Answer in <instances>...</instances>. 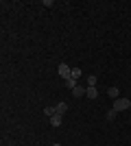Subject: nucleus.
<instances>
[{
	"label": "nucleus",
	"instance_id": "obj_3",
	"mask_svg": "<svg viewBox=\"0 0 131 146\" xmlns=\"http://www.w3.org/2000/svg\"><path fill=\"white\" fill-rule=\"evenodd\" d=\"M55 111H57V116H63V113L68 111V103H57L55 105Z\"/></svg>",
	"mask_w": 131,
	"mask_h": 146
},
{
	"label": "nucleus",
	"instance_id": "obj_7",
	"mask_svg": "<svg viewBox=\"0 0 131 146\" xmlns=\"http://www.w3.org/2000/svg\"><path fill=\"white\" fill-rule=\"evenodd\" d=\"M81 68H72V72H70V79H74V81H79L81 79Z\"/></svg>",
	"mask_w": 131,
	"mask_h": 146
},
{
	"label": "nucleus",
	"instance_id": "obj_2",
	"mask_svg": "<svg viewBox=\"0 0 131 146\" xmlns=\"http://www.w3.org/2000/svg\"><path fill=\"white\" fill-rule=\"evenodd\" d=\"M70 72H72V68H70L68 63H59V68H57V74H59V76L70 79Z\"/></svg>",
	"mask_w": 131,
	"mask_h": 146
},
{
	"label": "nucleus",
	"instance_id": "obj_1",
	"mask_svg": "<svg viewBox=\"0 0 131 146\" xmlns=\"http://www.w3.org/2000/svg\"><path fill=\"white\" fill-rule=\"evenodd\" d=\"M129 107H131V100H129V98H118V100H114V107H112V109L125 111V109H129Z\"/></svg>",
	"mask_w": 131,
	"mask_h": 146
},
{
	"label": "nucleus",
	"instance_id": "obj_12",
	"mask_svg": "<svg viewBox=\"0 0 131 146\" xmlns=\"http://www.w3.org/2000/svg\"><path fill=\"white\" fill-rule=\"evenodd\" d=\"M96 76H87V87H96Z\"/></svg>",
	"mask_w": 131,
	"mask_h": 146
},
{
	"label": "nucleus",
	"instance_id": "obj_8",
	"mask_svg": "<svg viewBox=\"0 0 131 146\" xmlns=\"http://www.w3.org/2000/svg\"><path fill=\"white\" fill-rule=\"evenodd\" d=\"M50 124L53 127H61V116H53L50 118Z\"/></svg>",
	"mask_w": 131,
	"mask_h": 146
},
{
	"label": "nucleus",
	"instance_id": "obj_5",
	"mask_svg": "<svg viewBox=\"0 0 131 146\" xmlns=\"http://www.w3.org/2000/svg\"><path fill=\"white\" fill-rule=\"evenodd\" d=\"M107 94H109V98H112V100H118V98H120L118 87H107Z\"/></svg>",
	"mask_w": 131,
	"mask_h": 146
},
{
	"label": "nucleus",
	"instance_id": "obj_13",
	"mask_svg": "<svg viewBox=\"0 0 131 146\" xmlns=\"http://www.w3.org/2000/svg\"><path fill=\"white\" fill-rule=\"evenodd\" d=\"M53 146H61V144H53Z\"/></svg>",
	"mask_w": 131,
	"mask_h": 146
},
{
	"label": "nucleus",
	"instance_id": "obj_9",
	"mask_svg": "<svg viewBox=\"0 0 131 146\" xmlns=\"http://www.w3.org/2000/svg\"><path fill=\"white\" fill-rule=\"evenodd\" d=\"M116 113H118V111H116V109H109V111H107V113H105V118H107V122H112V120H114V118H116Z\"/></svg>",
	"mask_w": 131,
	"mask_h": 146
},
{
	"label": "nucleus",
	"instance_id": "obj_4",
	"mask_svg": "<svg viewBox=\"0 0 131 146\" xmlns=\"http://www.w3.org/2000/svg\"><path fill=\"white\" fill-rule=\"evenodd\" d=\"M85 96L90 100H94V98H98V90L96 87H85Z\"/></svg>",
	"mask_w": 131,
	"mask_h": 146
},
{
	"label": "nucleus",
	"instance_id": "obj_6",
	"mask_svg": "<svg viewBox=\"0 0 131 146\" xmlns=\"http://www.w3.org/2000/svg\"><path fill=\"white\" fill-rule=\"evenodd\" d=\"M72 96H74V98H81V96H85V87L76 85L74 90H72Z\"/></svg>",
	"mask_w": 131,
	"mask_h": 146
},
{
	"label": "nucleus",
	"instance_id": "obj_10",
	"mask_svg": "<svg viewBox=\"0 0 131 146\" xmlns=\"http://www.w3.org/2000/svg\"><path fill=\"white\" fill-rule=\"evenodd\" d=\"M66 87H68V90L72 92V90L76 87V81H74V79H66Z\"/></svg>",
	"mask_w": 131,
	"mask_h": 146
},
{
	"label": "nucleus",
	"instance_id": "obj_11",
	"mask_svg": "<svg viewBox=\"0 0 131 146\" xmlns=\"http://www.w3.org/2000/svg\"><path fill=\"white\" fill-rule=\"evenodd\" d=\"M44 113H46V116H48V118L57 116V111H55V107H46V109H44Z\"/></svg>",
	"mask_w": 131,
	"mask_h": 146
}]
</instances>
